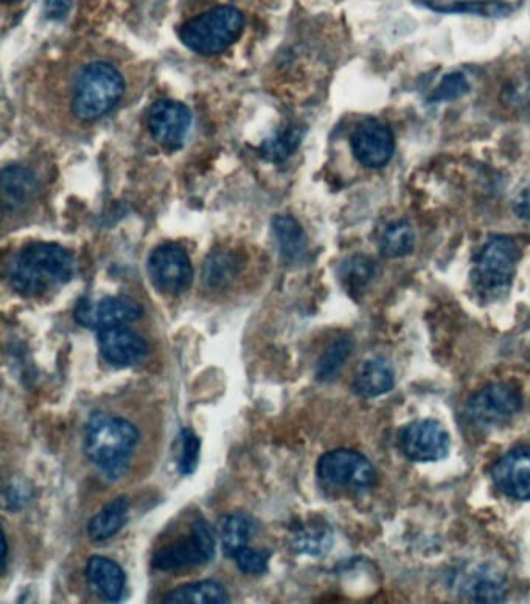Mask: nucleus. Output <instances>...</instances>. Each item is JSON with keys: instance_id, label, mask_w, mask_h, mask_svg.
Here are the masks:
<instances>
[{"instance_id": "7", "label": "nucleus", "mask_w": 530, "mask_h": 604, "mask_svg": "<svg viewBox=\"0 0 530 604\" xmlns=\"http://www.w3.org/2000/svg\"><path fill=\"white\" fill-rule=\"evenodd\" d=\"M215 533L206 519H196L190 535L165 545L153 555V567L160 572L204 566L215 558Z\"/></svg>"}, {"instance_id": "1", "label": "nucleus", "mask_w": 530, "mask_h": 604, "mask_svg": "<svg viewBox=\"0 0 530 604\" xmlns=\"http://www.w3.org/2000/svg\"><path fill=\"white\" fill-rule=\"evenodd\" d=\"M127 92L124 70L112 58H81L66 78V108L78 123H94L112 112Z\"/></svg>"}, {"instance_id": "20", "label": "nucleus", "mask_w": 530, "mask_h": 604, "mask_svg": "<svg viewBox=\"0 0 530 604\" xmlns=\"http://www.w3.org/2000/svg\"><path fill=\"white\" fill-rule=\"evenodd\" d=\"M257 532V521L253 516L246 515V513H235V515L226 516L219 523L223 553L227 558L234 560V556L254 539Z\"/></svg>"}, {"instance_id": "9", "label": "nucleus", "mask_w": 530, "mask_h": 604, "mask_svg": "<svg viewBox=\"0 0 530 604\" xmlns=\"http://www.w3.org/2000/svg\"><path fill=\"white\" fill-rule=\"evenodd\" d=\"M148 274L160 293L178 296L190 288L194 266L186 250L178 245H163L148 258Z\"/></svg>"}, {"instance_id": "18", "label": "nucleus", "mask_w": 530, "mask_h": 604, "mask_svg": "<svg viewBox=\"0 0 530 604\" xmlns=\"http://www.w3.org/2000/svg\"><path fill=\"white\" fill-rule=\"evenodd\" d=\"M394 368L386 359H369L360 368L359 375L353 380V392L361 398H376L386 395L394 388Z\"/></svg>"}, {"instance_id": "2", "label": "nucleus", "mask_w": 530, "mask_h": 604, "mask_svg": "<svg viewBox=\"0 0 530 604\" xmlns=\"http://www.w3.org/2000/svg\"><path fill=\"white\" fill-rule=\"evenodd\" d=\"M76 276V260L65 247L53 242H33L14 258L11 286L23 297H38L69 284Z\"/></svg>"}, {"instance_id": "33", "label": "nucleus", "mask_w": 530, "mask_h": 604, "mask_svg": "<svg viewBox=\"0 0 530 604\" xmlns=\"http://www.w3.org/2000/svg\"><path fill=\"white\" fill-rule=\"evenodd\" d=\"M300 139V132H297L296 129H289L288 132H282L276 139L266 142L265 155L268 156L271 160L285 159L289 152L296 150L297 145L301 142Z\"/></svg>"}, {"instance_id": "34", "label": "nucleus", "mask_w": 530, "mask_h": 604, "mask_svg": "<svg viewBox=\"0 0 530 604\" xmlns=\"http://www.w3.org/2000/svg\"><path fill=\"white\" fill-rule=\"evenodd\" d=\"M513 210H516L518 218L523 219V221L530 225V184L518 195Z\"/></svg>"}, {"instance_id": "14", "label": "nucleus", "mask_w": 530, "mask_h": 604, "mask_svg": "<svg viewBox=\"0 0 530 604\" xmlns=\"http://www.w3.org/2000/svg\"><path fill=\"white\" fill-rule=\"evenodd\" d=\"M98 348L106 363L119 368L137 366L148 355L147 340L125 325L98 331Z\"/></svg>"}, {"instance_id": "35", "label": "nucleus", "mask_w": 530, "mask_h": 604, "mask_svg": "<svg viewBox=\"0 0 530 604\" xmlns=\"http://www.w3.org/2000/svg\"><path fill=\"white\" fill-rule=\"evenodd\" d=\"M46 13L49 18L61 19L68 14L70 0H45Z\"/></svg>"}, {"instance_id": "29", "label": "nucleus", "mask_w": 530, "mask_h": 604, "mask_svg": "<svg viewBox=\"0 0 530 604\" xmlns=\"http://www.w3.org/2000/svg\"><path fill=\"white\" fill-rule=\"evenodd\" d=\"M202 457V438L192 429H183L180 433V454L178 469L183 476H192L198 469Z\"/></svg>"}, {"instance_id": "31", "label": "nucleus", "mask_w": 530, "mask_h": 604, "mask_svg": "<svg viewBox=\"0 0 530 604\" xmlns=\"http://www.w3.org/2000/svg\"><path fill=\"white\" fill-rule=\"evenodd\" d=\"M372 276H374V265L367 258L355 257L351 261L345 263L343 278L349 288H363V286L369 284Z\"/></svg>"}, {"instance_id": "19", "label": "nucleus", "mask_w": 530, "mask_h": 604, "mask_svg": "<svg viewBox=\"0 0 530 604\" xmlns=\"http://www.w3.org/2000/svg\"><path fill=\"white\" fill-rule=\"evenodd\" d=\"M463 594L478 603H500L506 598L508 584L504 575L490 566H479L462 583Z\"/></svg>"}, {"instance_id": "37", "label": "nucleus", "mask_w": 530, "mask_h": 604, "mask_svg": "<svg viewBox=\"0 0 530 604\" xmlns=\"http://www.w3.org/2000/svg\"><path fill=\"white\" fill-rule=\"evenodd\" d=\"M6 2H16V0H6Z\"/></svg>"}, {"instance_id": "8", "label": "nucleus", "mask_w": 530, "mask_h": 604, "mask_svg": "<svg viewBox=\"0 0 530 604\" xmlns=\"http://www.w3.org/2000/svg\"><path fill=\"white\" fill-rule=\"evenodd\" d=\"M523 409V395L509 384H490L471 396L467 404V415L482 429L500 426L516 417Z\"/></svg>"}, {"instance_id": "5", "label": "nucleus", "mask_w": 530, "mask_h": 604, "mask_svg": "<svg viewBox=\"0 0 530 604\" xmlns=\"http://www.w3.org/2000/svg\"><path fill=\"white\" fill-rule=\"evenodd\" d=\"M518 260L520 247L513 239L508 237L489 239L471 269V284L477 289L478 296L493 300L508 291L516 277Z\"/></svg>"}, {"instance_id": "24", "label": "nucleus", "mask_w": 530, "mask_h": 604, "mask_svg": "<svg viewBox=\"0 0 530 604\" xmlns=\"http://www.w3.org/2000/svg\"><path fill=\"white\" fill-rule=\"evenodd\" d=\"M226 587L218 582L190 583L165 595V604H225L229 603Z\"/></svg>"}, {"instance_id": "11", "label": "nucleus", "mask_w": 530, "mask_h": 604, "mask_svg": "<svg viewBox=\"0 0 530 604\" xmlns=\"http://www.w3.org/2000/svg\"><path fill=\"white\" fill-rule=\"evenodd\" d=\"M143 316V305L129 297H105L98 301L81 299L73 311L78 324L97 331L135 321Z\"/></svg>"}, {"instance_id": "25", "label": "nucleus", "mask_w": 530, "mask_h": 604, "mask_svg": "<svg viewBox=\"0 0 530 604\" xmlns=\"http://www.w3.org/2000/svg\"><path fill=\"white\" fill-rule=\"evenodd\" d=\"M415 246V235L410 222L399 221L387 227L380 241V250L383 257H406Z\"/></svg>"}, {"instance_id": "13", "label": "nucleus", "mask_w": 530, "mask_h": 604, "mask_svg": "<svg viewBox=\"0 0 530 604\" xmlns=\"http://www.w3.org/2000/svg\"><path fill=\"white\" fill-rule=\"evenodd\" d=\"M148 127L157 143L168 150H178L190 132L192 113L187 106L178 101H156L148 112Z\"/></svg>"}, {"instance_id": "26", "label": "nucleus", "mask_w": 530, "mask_h": 604, "mask_svg": "<svg viewBox=\"0 0 530 604\" xmlns=\"http://www.w3.org/2000/svg\"><path fill=\"white\" fill-rule=\"evenodd\" d=\"M278 247L288 260H301L305 254L306 238L301 226L289 217H281L274 222Z\"/></svg>"}, {"instance_id": "27", "label": "nucleus", "mask_w": 530, "mask_h": 604, "mask_svg": "<svg viewBox=\"0 0 530 604\" xmlns=\"http://www.w3.org/2000/svg\"><path fill=\"white\" fill-rule=\"evenodd\" d=\"M353 350V340L351 337H340L335 343L328 345L327 350L322 353L320 363H317L316 376L321 383H328L335 379L343 368L345 360Z\"/></svg>"}, {"instance_id": "12", "label": "nucleus", "mask_w": 530, "mask_h": 604, "mask_svg": "<svg viewBox=\"0 0 530 604\" xmlns=\"http://www.w3.org/2000/svg\"><path fill=\"white\" fill-rule=\"evenodd\" d=\"M351 145L356 160L364 167L376 170L386 167L394 156V132L384 121L366 119L352 132Z\"/></svg>"}, {"instance_id": "21", "label": "nucleus", "mask_w": 530, "mask_h": 604, "mask_svg": "<svg viewBox=\"0 0 530 604\" xmlns=\"http://www.w3.org/2000/svg\"><path fill=\"white\" fill-rule=\"evenodd\" d=\"M129 519V502L127 497L120 496L109 502L100 513L90 519L88 533L89 537L96 543L111 539L121 528L127 525Z\"/></svg>"}, {"instance_id": "17", "label": "nucleus", "mask_w": 530, "mask_h": 604, "mask_svg": "<svg viewBox=\"0 0 530 604\" xmlns=\"http://www.w3.org/2000/svg\"><path fill=\"white\" fill-rule=\"evenodd\" d=\"M86 580L94 592L109 603L119 602L124 595L127 575L116 561L92 556L86 566Z\"/></svg>"}, {"instance_id": "32", "label": "nucleus", "mask_w": 530, "mask_h": 604, "mask_svg": "<svg viewBox=\"0 0 530 604\" xmlns=\"http://www.w3.org/2000/svg\"><path fill=\"white\" fill-rule=\"evenodd\" d=\"M469 81L462 76V73L453 72L450 76H446L441 81V85L435 88L433 96H431V101H450L455 100L463 96V93L469 92Z\"/></svg>"}, {"instance_id": "6", "label": "nucleus", "mask_w": 530, "mask_h": 604, "mask_svg": "<svg viewBox=\"0 0 530 604\" xmlns=\"http://www.w3.org/2000/svg\"><path fill=\"white\" fill-rule=\"evenodd\" d=\"M316 471L321 484L337 492H367L376 482L374 465L352 449L330 450L322 455Z\"/></svg>"}, {"instance_id": "36", "label": "nucleus", "mask_w": 530, "mask_h": 604, "mask_svg": "<svg viewBox=\"0 0 530 604\" xmlns=\"http://www.w3.org/2000/svg\"><path fill=\"white\" fill-rule=\"evenodd\" d=\"M7 552H8L7 537H6V533H2V571H6V567H7Z\"/></svg>"}, {"instance_id": "10", "label": "nucleus", "mask_w": 530, "mask_h": 604, "mask_svg": "<svg viewBox=\"0 0 530 604\" xmlns=\"http://www.w3.org/2000/svg\"><path fill=\"white\" fill-rule=\"evenodd\" d=\"M400 448L412 462H441L449 457L450 435L435 419L408 425L400 434Z\"/></svg>"}, {"instance_id": "28", "label": "nucleus", "mask_w": 530, "mask_h": 604, "mask_svg": "<svg viewBox=\"0 0 530 604\" xmlns=\"http://www.w3.org/2000/svg\"><path fill=\"white\" fill-rule=\"evenodd\" d=\"M428 7L433 8L441 13H470L487 16V18H501V16H508L512 13V7L504 2H462L453 3V6H434V3L428 2Z\"/></svg>"}, {"instance_id": "4", "label": "nucleus", "mask_w": 530, "mask_h": 604, "mask_svg": "<svg viewBox=\"0 0 530 604\" xmlns=\"http://www.w3.org/2000/svg\"><path fill=\"white\" fill-rule=\"evenodd\" d=\"M245 16L234 7H217L184 23L179 37L199 55H218L242 37Z\"/></svg>"}, {"instance_id": "3", "label": "nucleus", "mask_w": 530, "mask_h": 604, "mask_svg": "<svg viewBox=\"0 0 530 604\" xmlns=\"http://www.w3.org/2000/svg\"><path fill=\"white\" fill-rule=\"evenodd\" d=\"M139 438L128 419L96 412L86 427L85 454L109 481H117L127 473Z\"/></svg>"}, {"instance_id": "22", "label": "nucleus", "mask_w": 530, "mask_h": 604, "mask_svg": "<svg viewBox=\"0 0 530 604\" xmlns=\"http://www.w3.org/2000/svg\"><path fill=\"white\" fill-rule=\"evenodd\" d=\"M332 544L333 532L324 521H310L293 528L292 545L297 553L322 556L332 548Z\"/></svg>"}, {"instance_id": "15", "label": "nucleus", "mask_w": 530, "mask_h": 604, "mask_svg": "<svg viewBox=\"0 0 530 604\" xmlns=\"http://www.w3.org/2000/svg\"><path fill=\"white\" fill-rule=\"evenodd\" d=\"M494 485L510 499L530 501V449L510 450L493 466Z\"/></svg>"}, {"instance_id": "16", "label": "nucleus", "mask_w": 530, "mask_h": 604, "mask_svg": "<svg viewBox=\"0 0 530 604\" xmlns=\"http://www.w3.org/2000/svg\"><path fill=\"white\" fill-rule=\"evenodd\" d=\"M2 196L6 215L26 210L38 196L37 176L19 165L6 168L2 172Z\"/></svg>"}, {"instance_id": "30", "label": "nucleus", "mask_w": 530, "mask_h": 604, "mask_svg": "<svg viewBox=\"0 0 530 604\" xmlns=\"http://www.w3.org/2000/svg\"><path fill=\"white\" fill-rule=\"evenodd\" d=\"M271 556H273V553L265 551V548L263 551H255V548H251L247 545V547L242 548L234 556V560L243 574L263 575L268 572Z\"/></svg>"}, {"instance_id": "23", "label": "nucleus", "mask_w": 530, "mask_h": 604, "mask_svg": "<svg viewBox=\"0 0 530 604\" xmlns=\"http://www.w3.org/2000/svg\"><path fill=\"white\" fill-rule=\"evenodd\" d=\"M243 268V260L239 254L234 250L218 249L207 257L204 265V284L209 289L225 288L238 276Z\"/></svg>"}]
</instances>
